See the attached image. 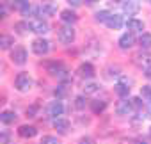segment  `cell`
<instances>
[{
  "mask_svg": "<svg viewBox=\"0 0 151 144\" xmlns=\"http://www.w3.org/2000/svg\"><path fill=\"white\" fill-rule=\"evenodd\" d=\"M32 86H34V80H32V77L27 73V71H22V73L16 75V78H14V87H16L20 93H29V91L32 89Z\"/></svg>",
  "mask_w": 151,
  "mask_h": 144,
  "instance_id": "obj_2",
  "label": "cell"
},
{
  "mask_svg": "<svg viewBox=\"0 0 151 144\" xmlns=\"http://www.w3.org/2000/svg\"><path fill=\"white\" fill-rule=\"evenodd\" d=\"M29 27H30V32H36V34H39V36H45V34L50 32V25H48L45 20H41V18H32V20H29Z\"/></svg>",
  "mask_w": 151,
  "mask_h": 144,
  "instance_id": "obj_4",
  "label": "cell"
},
{
  "mask_svg": "<svg viewBox=\"0 0 151 144\" xmlns=\"http://www.w3.org/2000/svg\"><path fill=\"white\" fill-rule=\"evenodd\" d=\"M139 11H140V4L137 0H128V2L123 4V13L128 14V16H135Z\"/></svg>",
  "mask_w": 151,
  "mask_h": 144,
  "instance_id": "obj_12",
  "label": "cell"
},
{
  "mask_svg": "<svg viewBox=\"0 0 151 144\" xmlns=\"http://www.w3.org/2000/svg\"><path fill=\"white\" fill-rule=\"evenodd\" d=\"M135 62H137L139 66H142V69H144V68L151 66V55H147V53H139V55L135 57Z\"/></svg>",
  "mask_w": 151,
  "mask_h": 144,
  "instance_id": "obj_23",
  "label": "cell"
},
{
  "mask_svg": "<svg viewBox=\"0 0 151 144\" xmlns=\"http://www.w3.org/2000/svg\"><path fill=\"white\" fill-rule=\"evenodd\" d=\"M39 144H60V142H59V139L53 137V135H45Z\"/></svg>",
  "mask_w": 151,
  "mask_h": 144,
  "instance_id": "obj_33",
  "label": "cell"
},
{
  "mask_svg": "<svg viewBox=\"0 0 151 144\" xmlns=\"http://www.w3.org/2000/svg\"><path fill=\"white\" fill-rule=\"evenodd\" d=\"M114 89H116V94L119 98H126L130 94V82L128 80H121V82H117L114 86Z\"/></svg>",
  "mask_w": 151,
  "mask_h": 144,
  "instance_id": "obj_15",
  "label": "cell"
},
{
  "mask_svg": "<svg viewBox=\"0 0 151 144\" xmlns=\"http://www.w3.org/2000/svg\"><path fill=\"white\" fill-rule=\"evenodd\" d=\"M13 45H14V37H13V36L4 34L2 37H0V48H2V50H9Z\"/></svg>",
  "mask_w": 151,
  "mask_h": 144,
  "instance_id": "obj_24",
  "label": "cell"
},
{
  "mask_svg": "<svg viewBox=\"0 0 151 144\" xmlns=\"http://www.w3.org/2000/svg\"><path fill=\"white\" fill-rule=\"evenodd\" d=\"M60 20H62L64 23L71 25V23H75V22L78 20V16H77V13L71 11V9H64V11H60Z\"/></svg>",
  "mask_w": 151,
  "mask_h": 144,
  "instance_id": "obj_18",
  "label": "cell"
},
{
  "mask_svg": "<svg viewBox=\"0 0 151 144\" xmlns=\"http://www.w3.org/2000/svg\"><path fill=\"white\" fill-rule=\"evenodd\" d=\"M29 6H30L29 0H13V4H11V7H13L14 11H23V9L29 7Z\"/></svg>",
  "mask_w": 151,
  "mask_h": 144,
  "instance_id": "obj_25",
  "label": "cell"
},
{
  "mask_svg": "<svg viewBox=\"0 0 151 144\" xmlns=\"http://www.w3.org/2000/svg\"><path fill=\"white\" fill-rule=\"evenodd\" d=\"M27 59H29V55H27V50L23 48V46H14L13 50H11V62L13 64H16V66H23L25 62H27Z\"/></svg>",
  "mask_w": 151,
  "mask_h": 144,
  "instance_id": "obj_5",
  "label": "cell"
},
{
  "mask_svg": "<svg viewBox=\"0 0 151 144\" xmlns=\"http://www.w3.org/2000/svg\"><path fill=\"white\" fill-rule=\"evenodd\" d=\"M0 142H2V144H9V132H7V130H4V132H2Z\"/></svg>",
  "mask_w": 151,
  "mask_h": 144,
  "instance_id": "obj_35",
  "label": "cell"
},
{
  "mask_svg": "<svg viewBox=\"0 0 151 144\" xmlns=\"http://www.w3.org/2000/svg\"><path fill=\"white\" fill-rule=\"evenodd\" d=\"M53 94H55V98H57V100H62V98L68 94V86H66V82H64V84H60L59 87H55Z\"/></svg>",
  "mask_w": 151,
  "mask_h": 144,
  "instance_id": "obj_29",
  "label": "cell"
},
{
  "mask_svg": "<svg viewBox=\"0 0 151 144\" xmlns=\"http://www.w3.org/2000/svg\"><path fill=\"white\" fill-rule=\"evenodd\" d=\"M139 45L142 50H149L151 48V34L149 32H142L140 37H139Z\"/></svg>",
  "mask_w": 151,
  "mask_h": 144,
  "instance_id": "obj_22",
  "label": "cell"
},
{
  "mask_svg": "<svg viewBox=\"0 0 151 144\" xmlns=\"http://www.w3.org/2000/svg\"><path fill=\"white\" fill-rule=\"evenodd\" d=\"M39 7H41V14L43 16H55L57 14V9H59L57 2H52V0L43 2V6H39Z\"/></svg>",
  "mask_w": 151,
  "mask_h": 144,
  "instance_id": "obj_13",
  "label": "cell"
},
{
  "mask_svg": "<svg viewBox=\"0 0 151 144\" xmlns=\"http://www.w3.org/2000/svg\"><path fill=\"white\" fill-rule=\"evenodd\" d=\"M144 77H146V78H151V66L144 68Z\"/></svg>",
  "mask_w": 151,
  "mask_h": 144,
  "instance_id": "obj_39",
  "label": "cell"
},
{
  "mask_svg": "<svg viewBox=\"0 0 151 144\" xmlns=\"http://www.w3.org/2000/svg\"><path fill=\"white\" fill-rule=\"evenodd\" d=\"M140 96L147 100V105H151V86H142L140 87Z\"/></svg>",
  "mask_w": 151,
  "mask_h": 144,
  "instance_id": "obj_30",
  "label": "cell"
},
{
  "mask_svg": "<svg viewBox=\"0 0 151 144\" xmlns=\"http://www.w3.org/2000/svg\"><path fill=\"white\" fill-rule=\"evenodd\" d=\"M4 2H13V0H4Z\"/></svg>",
  "mask_w": 151,
  "mask_h": 144,
  "instance_id": "obj_43",
  "label": "cell"
},
{
  "mask_svg": "<svg viewBox=\"0 0 151 144\" xmlns=\"http://www.w3.org/2000/svg\"><path fill=\"white\" fill-rule=\"evenodd\" d=\"M46 71H48L52 77L59 78L60 82H69V80H71V73H69V69H68L62 62H57V60L48 62V64H46Z\"/></svg>",
  "mask_w": 151,
  "mask_h": 144,
  "instance_id": "obj_1",
  "label": "cell"
},
{
  "mask_svg": "<svg viewBox=\"0 0 151 144\" xmlns=\"http://www.w3.org/2000/svg\"><path fill=\"white\" fill-rule=\"evenodd\" d=\"M110 14H112V13H109V11H98V13L94 14V20H96L98 23H107L109 18H110Z\"/></svg>",
  "mask_w": 151,
  "mask_h": 144,
  "instance_id": "obj_26",
  "label": "cell"
},
{
  "mask_svg": "<svg viewBox=\"0 0 151 144\" xmlns=\"http://www.w3.org/2000/svg\"><path fill=\"white\" fill-rule=\"evenodd\" d=\"M86 96H77L75 98V109H78V110H82V109H86Z\"/></svg>",
  "mask_w": 151,
  "mask_h": 144,
  "instance_id": "obj_32",
  "label": "cell"
},
{
  "mask_svg": "<svg viewBox=\"0 0 151 144\" xmlns=\"http://www.w3.org/2000/svg\"><path fill=\"white\" fill-rule=\"evenodd\" d=\"M119 48H123V50H130L133 45H135V34L133 32H126V34H123L121 37H119Z\"/></svg>",
  "mask_w": 151,
  "mask_h": 144,
  "instance_id": "obj_8",
  "label": "cell"
},
{
  "mask_svg": "<svg viewBox=\"0 0 151 144\" xmlns=\"http://www.w3.org/2000/svg\"><path fill=\"white\" fill-rule=\"evenodd\" d=\"M46 112H48V116H52V117H59V116H62V112H64V105H62V102H60V100L52 102V103L46 107Z\"/></svg>",
  "mask_w": 151,
  "mask_h": 144,
  "instance_id": "obj_9",
  "label": "cell"
},
{
  "mask_svg": "<svg viewBox=\"0 0 151 144\" xmlns=\"http://www.w3.org/2000/svg\"><path fill=\"white\" fill-rule=\"evenodd\" d=\"M126 29L130 30V32H142L144 30V22L142 20H137V18H130L128 22H126Z\"/></svg>",
  "mask_w": 151,
  "mask_h": 144,
  "instance_id": "obj_17",
  "label": "cell"
},
{
  "mask_svg": "<svg viewBox=\"0 0 151 144\" xmlns=\"http://www.w3.org/2000/svg\"><path fill=\"white\" fill-rule=\"evenodd\" d=\"M105 109H107V102H103V100H94V102H91V110H93V114H101Z\"/></svg>",
  "mask_w": 151,
  "mask_h": 144,
  "instance_id": "obj_21",
  "label": "cell"
},
{
  "mask_svg": "<svg viewBox=\"0 0 151 144\" xmlns=\"http://www.w3.org/2000/svg\"><path fill=\"white\" fill-rule=\"evenodd\" d=\"M6 4H7V2H4V4H2V11H0V18H6V16H7V7H6Z\"/></svg>",
  "mask_w": 151,
  "mask_h": 144,
  "instance_id": "obj_37",
  "label": "cell"
},
{
  "mask_svg": "<svg viewBox=\"0 0 151 144\" xmlns=\"http://www.w3.org/2000/svg\"><path fill=\"white\" fill-rule=\"evenodd\" d=\"M98 91H100V84H96V82H89L84 86V94H94Z\"/></svg>",
  "mask_w": 151,
  "mask_h": 144,
  "instance_id": "obj_28",
  "label": "cell"
},
{
  "mask_svg": "<svg viewBox=\"0 0 151 144\" xmlns=\"http://www.w3.org/2000/svg\"><path fill=\"white\" fill-rule=\"evenodd\" d=\"M18 135L23 137V139H32V137L37 135V128L32 126V125H22L18 128Z\"/></svg>",
  "mask_w": 151,
  "mask_h": 144,
  "instance_id": "obj_14",
  "label": "cell"
},
{
  "mask_svg": "<svg viewBox=\"0 0 151 144\" xmlns=\"http://www.w3.org/2000/svg\"><path fill=\"white\" fill-rule=\"evenodd\" d=\"M149 2H151V0H149Z\"/></svg>",
  "mask_w": 151,
  "mask_h": 144,
  "instance_id": "obj_45",
  "label": "cell"
},
{
  "mask_svg": "<svg viewBox=\"0 0 151 144\" xmlns=\"http://www.w3.org/2000/svg\"><path fill=\"white\" fill-rule=\"evenodd\" d=\"M137 144H149L147 140H137Z\"/></svg>",
  "mask_w": 151,
  "mask_h": 144,
  "instance_id": "obj_41",
  "label": "cell"
},
{
  "mask_svg": "<svg viewBox=\"0 0 151 144\" xmlns=\"http://www.w3.org/2000/svg\"><path fill=\"white\" fill-rule=\"evenodd\" d=\"M78 75L82 78H93L96 75V69H94V66L91 62H82L80 68H78Z\"/></svg>",
  "mask_w": 151,
  "mask_h": 144,
  "instance_id": "obj_10",
  "label": "cell"
},
{
  "mask_svg": "<svg viewBox=\"0 0 151 144\" xmlns=\"http://www.w3.org/2000/svg\"><path fill=\"white\" fill-rule=\"evenodd\" d=\"M130 112H133L132 100H126V98H123L121 102H117V105H116V114H117V116H128Z\"/></svg>",
  "mask_w": 151,
  "mask_h": 144,
  "instance_id": "obj_7",
  "label": "cell"
},
{
  "mask_svg": "<svg viewBox=\"0 0 151 144\" xmlns=\"http://www.w3.org/2000/svg\"><path fill=\"white\" fill-rule=\"evenodd\" d=\"M69 126H71V125H69V121H68L66 117H60V116H59V117H53V128H55L59 133H62V135L68 133V132H69Z\"/></svg>",
  "mask_w": 151,
  "mask_h": 144,
  "instance_id": "obj_11",
  "label": "cell"
},
{
  "mask_svg": "<svg viewBox=\"0 0 151 144\" xmlns=\"http://www.w3.org/2000/svg\"><path fill=\"white\" fill-rule=\"evenodd\" d=\"M86 2H87V4H89V6H94V4H96V2H100V0H86Z\"/></svg>",
  "mask_w": 151,
  "mask_h": 144,
  "instance_id": "obj_40",
  "label": "cell"
},
{
  "mask_svg": "<svg viewBox=\"0 0 151 144\" xmlns=\"http://www.w3.org/2000/svg\"><path fill=\"white\" fill-rule=\"evenodd\" d=\"M109 29H112V30H119L123 25H124V22H123V16L121 14H110V18H109V22L105 23Z\"/></svg>",
  "mask_w": 151,
  "mask_h": 144,
  "instance_id": "obj_16",
  "label": "cell"
},
{
  "mask_svg": "<svg viewBox=\"0 0 151 144\" xmlns=\"http://www.w3.org/2000/svg\"><path fill=\"white\" fill-rule=\"evenodd\" d=\"M30 48H32V52H34L36 55H46V53L50 52V41L43 39V36H41V37H37V39L32 41Z\"/></svg>",
  "mask_w": 151,
  "mask_h": 144,
  "instance_id": "obj_6",
  "label": "cell"
},
{
  "mask_svg": "<svg viewBox=\"0 0 151 144\" xmlns=\"http://www.w3.org/2000/svg\"><path fill=\"white\" fill-rule=\"evenodd\" d=\"M37 110H39V105H30V107L27 109V116H29V117H36Z\"/></svg>",
  "mask_w": 151,
  "mask_h": 144,
  "instance_id": "obj_34",
  "label": "cell"
},
{
  "mask_svg": "<svg viewBox=\"0 0 151 144\" xmlns=\"http://www.w3.org/2000/svg\"><path fill=\"white\" fill-rule=\"evenodd\" d=\"M69 2V6H73V7H78L80 4H82V0H68Z\"/></svg>",
  "mask_w": 151,
  "mask_h": 144,
  "instance_id": "obj_38",
  "label": "cell"
},
{
  "mask_svg": "<svg viewBox=\"0 0 151 144\" xmlns=\"http://www.w3.org/2000/svg\"><path fill=\"white\" fill-rule=\"evenodd\" d=\"M144 98H132V105H133V110H137V112H142V109H144V102H142Z\"/></svg>",
  "mask_w": 151,
  "mask_h": 144,
  "instance_id": "obj_31",
  "label": "cell"
},
{
  "mask_svg": "<svg viewBox=\"0 0 151 144\" xmlns=\"http://www.w3.org/2000/svg\"><path fill=\"white\" fill-rule=\"evenodd\" d=\"M16 112L14 110H4L2 114H0V121H2L4 125H11V123H14L16 121Z\"/></svg>",
  "mask_w": 151,
  "mask_h": 144,
  "instance_id": "obj_20",
  "label": "cell"
},
{
  "mask_svg": "<svg viewBox=\"0 0 151 144\" xmlns=\"http://www.w3.org/2000/svg\"><path fill=\"white\" fill-rule=\"evenodd\" d=\"M22 14H23V16H27V18H30V20H32V18H37V16L41 14V7L32 6V4H30L29 7H25V9L22 11Z\"/></svg>",
  "mask_w": 151,
  "mask_h": 144,
  "instance_id": "obj_19",
  "label": "cell"
},
{
  "mask_svg": "<svg viewBox=\"0 0 151 144\" xmlns=\"http://www.w3.org/2000/svg\"><path fill=\"white\" fill-rule=\"evenodd\" d=\"M116 2H121V4H124V2H128V0H116Z\"/></svg>",
  "mask_w": 151,
  "mask_h": 144,
  "instance_id": "obj_42",
  "label": "cell"
},
{
  "mask_svg": "<svg viewBox=\"0 0 151 144\" xmlns=\"http://www.w3.org/2000/svg\"><path fill=\"white\" fill-rule=\"evenodd\" d=\"M14 30H16L18 34H27V32H30L29 22H18V23H14Z\"/></svg>",
  "mask_w": 151,
  "mask_h": 144,
  "instance_id": "obj_27",
  "label": "cell"
},
{
  "mask_svg": "<svg viewBox=\"0 0 151 144\" xmlns=\"http://www.w3.org/2000/svg\"><path fill=\"white\" fill-rule=\"evenodd\" d=\"M149 133H151V128H149Z\"/></svg>",
  "mask_w": 151,
  "mask_h": 144,
  "instance_id": "obj_44",
  "label": "cell"
},
{
  "mask_svg": "<svg viewBox=\"0 0 151 144\" xmlns=\"http://www.w3.org/2000/svg\"><path fill=\"white\" fill-rule=\"evenodd\" d=\"M78 144H94V140H93L91 137H82V139L78 140Z\"/></svg>",
  "mask_w": 151,
  "mask_h": 144,
  "instance_id": "obj_36",
  "label": "cell"
},
{
  "mask_svg": "<svg viewBox=\"0 0 151 144\" xmlns=\"http://www.w3.org/2000/svg\"><path fill=\"white\" fill-rule=\"evenodd\" d=\"M57 39L62 45H71L75 41V29L71 25H64V27L57 29Z\"/></svg>",
  "mask_w": 151,
  "mask_h": 144,
  "instance_id": "obj_3",
  "label": "cell"
}]
</instances>
